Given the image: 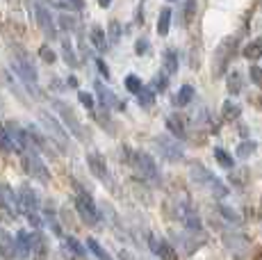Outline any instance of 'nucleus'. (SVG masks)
I'll return each mask as SVG.
<instances>
[{"label": "nucleus", "mask_w": 262, "mask_h": 260, "mask_svg": "<svg viewBox=\"0 0 262 260\" xmlns=\"http://www.w3.org/2000/svg\"><path fill=\"white\" fill-rule=\"evenodd\" d=\"M75 210H78L80 219H82L87 226H96V224H98V219H100L98 208H96L94 199L89 197L84 189H78V194H75Z\"/></svg>", "instance_id": "7"}, {"label": "nucleus", "mask_w": 262, "mask_h": 260, "mask_svg": "<svg viewBox=\"0 0 262 260\" xmlns=\"http://www.w3.org/2000/svg\"><path fill=\"white\" fill-rule=\"evenodd\" d=\"M148 247H150V251H153L155 256L162 258V260H180V256L176 253V249L171 247L169 242H164L162 237H155V235H150V237H148Z\"/></svg>", "instance_id": "12"}, {"label": "nucleus", "mask_w": 262, "mask_h": 260, "mask_svg": "<svg viewBox=\"0 0 262 260\" xmlns=\"http://www.w3.org/2000/svg\"><path fill=\"white\" fill-rule=\"evenodd\" d=\"M110 3H112V0H98L100 7H110Z\"/></svg>", "instance_id": "47"}, {"label": "nucleus", "mask_w": 262, "mask_h": 260, "mask_svg": "<svg viewBox=\"0 0 262 260\" xmlns=\"http://www.w3.org/2000/svg\"><path fill=\"white\" fill-rule=\"evenodd\" d=\"M162 71L167 73V76H173V73L178 71V55H176L173 48H167V51H164V64H162Z\"/></svg>", "instance_id": "26"}, {"label": "nucleus", "mask_w": 262, "mask_h": 260, "mask_svg": "<svg viewBox=\"0 0 262 260\" xmlns=\"http://www.w3.org/2000/svg\"><path fill=\"white\" fill-rule=\"evenodd\" d=\"M78 101L82 103L87 110H94V96H92V94H87V92H78Z\"/></svg>", "instance_id": "43"}, {"label": "nucleus", "mask_w": 262, "mask_h": 260, "mask_svg": "<svg viewBox=\"0 0 262 260\" xmlns=\"http://www.w3.org/2000/svg\"><path fill=\"white\" fill-rule=\"evenodd\" d=\"M0 258L5 260H12L16 258V240L9 231H0Z\"/></svg>", "instance_id": "17"}, {"label": "nucleus", "mask_w": 262, "mask_h": 260, "mask_svg": "<svg viewBox=\"0 0 262 260\" xmlns=\"http://www.w3.org/2000/svg\"><path fill=\"white\" fill-rule=\"evenodd\" d=\"M57 23H59V28H62L64 32H73V30L78 28V21H75L73 16H67V14H62Z\"/></svg>", "instance_id": "37"}, {"label": "nucleus", "mask_w": 262, "mask_h": 260, "mask_svg": "<svg viewBox=\"0 0 262 260\" xmlns=\"http://www.w3.org/2000/svg\"><path fill=\"white\" fill-rule=\"evenodd\" d=\"M167 3H176V0H167Z\"/></svg>", "instance_id": "48"}, {"label": "nucleus", "mask_w": 262, "mask_h": 260, "mask_svg": "<svg viewBox=\"0 0 262 260\" xmlns=\"http://www.w3.org/2000/svg\"><path fill=\"white\" fill-rule=\"evenodd\" d=\"M135 96H137V103L142 105V107H150L153 101H155V92L150 87H142L137 94H135Z\"/></svg>", "instance_id": "29"}, {"label": "nucleus", "mask_w": 262, "mask_h": 260, "mask_svg": "<svg viewBox=\"0 0 262 260\" xmlns=\"http://www.w3.org/2000/svg\"><path fill=\"white\" fill-rule=\"evenodd\" d=\"M39 57H41V62H46V64H55V62H57V53H55L48 44H43V46L39 48Z\"/></svg>", "instance_id": "34"}, {"label": "nucleus", "mask_w": 262, "mask_h": 260, "mask_svg": "<svg viewBox=\"0 0 262 260\" xmlns=\"http://www.w3.org/2000/svg\"><path fill=\"white\" fill-rule=\"evenodd\" d=\"M214 158H216V162H219L224 169H233L235 167V160L230 158V153L224 151V148H214Z\"/></svg>", "instance_id": "32"}, {"label": "nucleus", "mask_w": 262, "mask_h": 260, "mask_svg": "<svg viewBox=\"0 0 262 260\" xmlns=\"http://www.w3.org/2000/svg\"><path fill=\"white\" fill-rule=\"evenodd\" d=\"M39 121H41L43 130L48 133V137L53 139L62 151H67L69 148V130L62 126V121H57L50 112H39Z\"/></svg>", "instance_id": "6"}, {"label": "nucleus", "mask_w": 262, "mask_h": 260, "mask_svg": "<svg viewBox=\"0 0 262 260\" xmlns=\"http://www.w3.org/2000/svg\"><path fill=\"white\" fill-rule=\"evenodd\" d=\"M228 94L230 96H237V94L242 92V73H237V71H233L228 76Z\"/></svg>", "instance_id": "31"}, {"label": "nucleus", "mask_w": 262, "mask_h": 260, "mask_svg": "<svg viewBox=\"0 0 262 260\" xmlns=\"http://www.w3.org/2000/svg\"><path fill=\"white\" fill-rule=\"evenodd\" d=\"M67 247L71 249V251L75 253V256H80V258H84V256H87V251H84V247H82V244H80L75 237H67Z\"/></svg>", "instance_id": "39"}, {"label": "nucleus", "mask_w": 262, "mask_h": 260, "mask_svg": "<svg viewBox=\"0 0 262 260\" xmlns=\"http://www.w3.org/2000/svg\"><path fill=\"white\" fill-rule=\"evenodd\" d=\"M221 117H224L226 121H237L242 117V107L235 101H226L221 105Z\"/></svg>", "instance_id": "24"}, {"label": "nucleus", "mask_w": 262, "mask_h": 260, "mask_svg": "<svg viewBox=\"0 0 262 260\" xmlns=\"http://www.w3.org/2000/svg\"><path fill=\"white\" fill-rule=\"evenodd\" d=\"M21 158H23V169H25V174H28L30 178H34V181H39L43 185L50 183V171H48L46 162L39 158V153L34 151L32 146H30L28 151H23Z\"/></svg>", "instance_id": "5"}, {"label": "nucleus", "mask_w": 262, "mask_h": 260, "mask_svg": "<svg viewBox=\"0 0 262 260\" xmlns=\"http://www.w3.org/2000/svg\"><path fill=\"white\" fill-rule=\"evenodd\" d=\"M167 130L173 135L176 139H185L187 137V128H185V121L180 114H169L167 117Z\"/></svg>", "instance_id": "20"}, {"label": "nucleus", "mask_w": 262, "mask_h": 260, "mask_svg": "<svg viewBox=\"0 0 262 260\" xmlns=\"http://www.w3.org/2000/svg\"><path fill=\"white\" fill-rule=\"evenodd\" d=\"M233 53H235V39H226V41L216 48V69H214L216 76H221V73H224L226 64L230 62Z\"/></svg>", "instance_id": "14"}, {"label": "nucleus", "mask_w": 262, "mask_h": 260, "mask_svg": "<svg viewBox=\"0 0 262 260\" xmlns=\"http://www.w3.org/2000/svg\"><path fill=\"white\" fill-rule=\"evenodd\" d=\"M142 87L144 84H142V80H139V76H135V73H128V76H125V89H128L130 94H137Z\"/></svg>", "instance_id": "33"}, {"label": "nucleus", "mask_w": 262, "mask_h": 260, "mask_svg": "<svg viewBox=\"0 0 262 260\" xmlns=\"http://www.w3.org/2000/svg\"><path fill=\"white\" fill-rule=\"evenodd\" d=\"M196 96V89L191 87V84H183V87L178 89V94L173 96V105L176 107H185V105L191 103V98Z\"/></svg>", "instance_id": "21"}, {"label": "nucleus", "mask_w": 262, "mask_h": 260, "mask_svg": "<svg viewBox=\"0 0 262 260\" xmlns=\"http://www.w3.org/2000/svg\"><path fill=\"white\" fill-rule=\"evenodd\" d=\"M53 107H55V112L59 114V119H62V126L69 130V133L73 135L75 139H80V142H84L87 139V130L82 128V123H80V119H78V114L73 112V107L69 103H64V101H53Z\"/></svg>", "instance_id": "4"}, {"label": "nucleus", "mask_w": 262, "mask_h": 260, "mask_svg": "<svg viewBox=\"0 0 262 260\" xmlns=\"http://www.w3.org/2000/svg\"><path fill=\"white\" fill-rule=\"evenodd\" d=\"M249 76H251V80H253V84H258V87H262V67H258V64H253V67L249 69Z\"/></svg>", "instance_id": "42"}, {"label": "nucleus", "mask_w": 262, "mask_h": 260, "mask_svg": "<svg viewBox=\"0 0 262 260\" xmlns=\"http://www.w3.org/2000/svg\"><path fill=\"white\" fill-rule=\"evenodd\" d=\"M155 146H158L160 156H162L164 160H169V162H180V160L185 158L183 146L176 142V137H169V135H160V137H155Z\"/></svg>", "instance_id": "8"}, {"label": "nucleus", "mask_w": 262, "mask_h": 260, "mask_svg": "<svg viewBox=\"0 0 262 260\" xmlns=\"http://www.w3.org/2000/svg\"><path fill=\"white\" fill-rule=\"evenodd\" d=\"M255 151H258V142H253V139H246V142H242L239 146H237V158L239 160H246V158L253 156Z\"/></svg>", "instance_id": "28"}, {"label": "nucleus", "mask_w": 262, "mask_h": 260, "mask_svg": "<svg viewBox=\"0 0 262 260\" xmlns=\"http://www.w3.org/2000/svg\"><path fill=\"white\" fill-rule=\"evenodd\" d=\"M110 41H119L121 39V23L119 21H110V34H107Z\"/></svg>", "instance_id": "41"}, {"label": "nucleus", "mask_w": 262, "mask_h": 260, "mask_svg": "<svg viewBox=\"0 0 262 260\" xmlns=\"http://www.w3.org/2000/svg\"><path fill=\"white\" fill-rule=\"evenodd\" d=\"M167 78H169L167 73L160 71L158 76L153 78V87H150V89H153V92H155V89H158V92H164V89H167V84H169V80H167Z\"/></svg>", "instance_id": "38"}, {"label": "nucleus", "mask_w": 262, "mask_h": 260, "mask_svg": "<svg viewBox=\"0 0 262 260\" xmlns=\"http://www.w3.org/2000/svg\"><path fill=\"white\" fill-rule=\"evenodd\" d=\"M89 41H92V46L100 53H105L110 48V39H107V34H105V30L100 26H94L92 30H89Z\"/></svg>", "instance_id": "19"}, {"label": "nucleus", "mask_w": 262, "mask_h": 260, "mask_svg": "<svg viewBox=\"0 0 262 260\" xmlns=\"http://www.w3.org/2000/svg\"><path fill=\"white\" fill-rule=\"evenodd\" d=\"M87 249H89V251H92V253H94V256L98 258V260H112V256H110V253L105 251V249L98 244V240L89 237V240H87Z\"/></svg>", "instance_id": "30"}, {"label": "nucleus", "mask_w": 262, "mask_h": 260, "mask_svg": "<svg viewBox=\"0 0 262 260\" xmlns=\"http://www.w3.org/2000/svg\"><path fill=\"white\" fill-rule=\"evenodd\" d=\"M34 14H37V26H39V30H41V32L46 34L48 39H55V37H57V26H55L53 14L48 12V7H43V5H37Z\"/></svg>", "instance_id": "10"}, {"label": "nucleus", "mask_w": 262, "mask_h": 260, "mask_svg": "<svg viewBox=\"0 0 262 260\" xmlns=\"http://www.w3.org/2000/svg\"><path fill=\"white\" fill-rule=\"evenodd\" d=\"M16 256L18 258H30L32 256V233H28V231H18L16 237Z\"/></svg>", "instance_id": "18"}, {"label": "nucleus", "mask_w": 262, "mask_h": 260, "mask_svg": "<svg viewBox=\"0 0 262 260\" xmlns=\"http://www.w3.org/2000/svg\"><path fill=\"white\" fill-rule=\"evenodd\" d=\"M130 162L135 164V169H137V174L146 181H158L160 178V171H158V164H155V160L148 156L146 151H135L133 153V160Z\"/></svg>", "instance_id": "9"}, {"label": "nucleus", "mask_w": 262, "mask_h": 260, "mask_svg": "<svg viewBox=\"0 0 262 260\" xmlns=\"http://www.w3.org/2000/svg\"><path fill=\"white\" fill-rule=\"evenodd\" d=\"M0 151H5V153L14 151V146H12V142H9V135H7V130H5L3 121H0Z\"/></svg>", "instance_id": "36"}, {"label": "nucleus", "mask_w": 262, "mask_h": 260, "mask_svg": "<svg viewBox=\"0 0 262 260\" xmlns=\"http://www.w3.org/2000/svg\"><path fill=\"white\" fill-rule=\"evenodd\" d=\"M64 5H67L69 9H75V12H82V9L87 7V3H84V0H64Z\"/></svg>", "instance_id": "44"}, {"label": "nucleus", "mask_w": 262, "mask_h": 260, "mask_svg": "<svg viewBox=\"0 0 262 260\" xmlns=\"http://www.w3.org/2000/svg\"><path fill=\"white\" fill-rule=\"evenodd\" d=\"M180 219H183V222H185V226H187L189 231H196V233L201 231V219L196 217V212H194V210L185 208V210H183V214H180Z\"/></svg>", "instance_id": "27"}, {"label": "nucleus", "mask_w": 262, "mask_h": 260, "mask_svg": "<svg viewBox=\"0 0 262 260\" xmlns=\"http://www.w3.org/2000/svg\"><path fill=\"white\" fill-rule=\"evenodd\" d=\"M16 203L18 210L28 217V222L32 226H41V217H39V197L30 185H21V189L16 192Z\"/></svg>", "instance_id": "2"}, {"label": "nucleus", "mask_w": 262, "mask_h": 260, "mask_svg": "<svg viewBox=\"0 0 262 260\" xmlns=\"http://www.w3.org/2000/svg\"><path fill=\"white\" fill-rule=\"evenodd\" d=\"M244 57L249 59V62H258V59L262 57V37L246 44L244 46Z\"/></svg>", "instance_id": "23"}, {"label": "nucleus", "mask_w": 262, "mask_h": 260, "mask_svg": "<svg viewBox=\"0 0 262 260\" xmlns=\"http://www.w3.org/2000/svg\"><path fill=\"white\" fill-rule=\"evenodd\" d=\"M194 14H196V0H185L183 23H191V21H194Z\"/></svg>", "instance_id": "35"}, {"label": "nucleus", "mask_w": 262, "mask_h": 260, "mask_svg": "<svg viewBox=\"0 0 262 260\" xmlns=\"http://www.w3.org/2000/svg\"><path fill=\"white\" fill-rule=\"evenodd\" d=\"M12 69L16 71V76H18V80L23 82V87L28 89L32 96H39V87H37L39 73H37V67L30 62L28 55H25V53H18L16 57L12 59Z\"/></svg>", "instance_id": "1"}, {"label": "nucleus", "mask_w": 262, "mask_h": 260, "mask_svg": "<svg viewBox=\"0 0 262 260\" xmlns=\"http://www.w3.org/2000/svg\"><path fill=\"white\" fill-rule=\"evenodd\" d=\"M96 69H98V71L103 73V78H105V80H110V69H107V64H105L103 59H96Z\"/></svg>", "instance_id": "46"}, {"label": "nucleus", "mask_w": 262, "mask_h": 260, "mask_svg": "<svg viewBox=\"0 0 262 260\" xmlns=\"http://www.w3.org/2000/svg\"><path fill=\"white\" fill-rule=\"evenodd\" d=\"M87 167H89V171L94 174L98 181H103V183H107L110 181V171H107V162H105V158L100 156V153H96L92 151L87 156Z\"/></svg>", "instance_id": "13"}, {"label": "nucleus", "mask_w": 262, "mask_h": 260, "mask_svg": "<svg viewBox=\"0 0 262 260\" xmlns=\"http://www.w3.org/2000/svg\"><path fill=\"white\" fill-rule=\"evenodd\" d=\"M94 87H96V94H98V101L103 105V110H123V103L117 98V94L110 87H105L100 80H96Z\"/></svg>", "instance_id": "11"}, {"label": "nucleus", "mask_w": 262, "mask_h": 260, "mask_svg": "<svg viewBox=\"0 0 262 260\" xmlns=\"http://www.w3.org/2000/svg\"><path fill=\"white\" fill-rule=\"evenodd\" d=\"M25 133H28V139H30V146L32 148H39V151H43V153H53V148H50V142H48V137L41 133L37 126H30V128H25Z\"/></svg>", "instance_id": "16"}, {"label": "nucleus", "mask_w": 262, "mask_h": 260, "mask_svg": "<svg viewBox=\"0 0 262 260\" xmlns=\"http://www.w3.org/2000/svg\"><path fill=\"white\" fill-rule=\"evenodd\" d=\"M135 53H137V55H146V53H148V41H146V39H139V41L135 44Z\"/></svg>", "instance_id": "45"}, {"label": "nucleus", "mask_w": 262, "mask_h": 260, "mask_svg": "<svg viewBox=\"0 0 262 260\" xmlns=\"http://www.w3.org/2000/svg\"><path fill=\"white\" fill-rule=\"evenodd\" d=\"M62 57H64V62L69 64L71 69H78V55H75V51H73V44H71V39L69 37H64L62 39Z\"/></svg>", "instance_id": "22"}, {"label": "nucleus", "mask_w": 262, "mask_h": 260, "mask_svg": "<svg viewBox=\"0 0 262 260\" xmlns=\"http://www.w3.org/2000/svg\"><path fill=\"white\" fill-rule=\"evenodd\" d=\"M219 212L224 214V217L228 219V222H233V224H239V222H242V219L237 217V212H235L233 208H228V206H219Z\"/></svg>", "instance_id": "40"}, {"label": "nucleus", "mask_w": 262, "mask_h": 260, "mask_svg": "<svg viewBox=\"0 0 262 260\" xmlns=\"http://www.w3.org/2000/svg\"><path fill=\"white\" fill-rule=\"evenodd\" d=\"M189 176H191V181H194V183H199V185H203V187H208L216 199H224L226 194H228L226 185L221 183L219 178H216L214 174L210 171V169H205L201 162H194V164H191V167H189Z\"/></svg>", "instance_id": "3"}, {"label": "nucleus", "mask_w": 262, "mask_h": 260, "mask_svg": "<svg viewBox=\"0 0 262 260\" xmlns=\"http://www.w3.org/2000/svg\"><path fill=\"white\" fill-rule=\"evenodd\" d=\"M0 208L5 212H9V217H14V212L18 210V203H16V192H14L9 185L0 183Z\"/></svg>", "instance_id": "15"}, {"label": "nucleus", "mask_w": 262, "mask_h": 260, "mask_svg": "<svg viewBox=\"0 0 262 260\" xmlns=\"http://www.w3.org/2000/svg\"><path fill=\"white\" fill-rule=\"evenodd\" d=\"M158 34L160 37H167L169 30H171V7H162V12H160L158 16Z\"/></svg>", "instance_id": "25"}]
</instances>
